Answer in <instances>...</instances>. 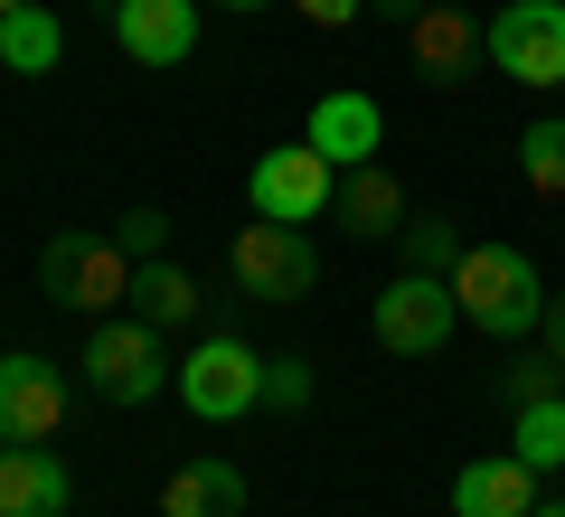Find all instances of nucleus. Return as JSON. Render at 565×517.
I'll use <instances>...</instances> for the list:
<instances>
[{"label":"nucleus","mask_w":565,"mask_h":517,"mask_svg":"<svg viewBox=\"0 0 565 517\" xmlns=\"http://www.w3.org/2000/svg\"><path fill=\"white\" fill-rule=\"evenodd\" d=\"M452 301L481 338H527L546 320V273L519 255V245H462L452 263Z\"/></svg>","instance_id":"f257e3e1"},{"label":"nucleus","mask_w":565,"mask_h":517,"mask_svg":"<svg viewBox=\"0 0 565 517\" xmlns=\"http://www.w3.org/2000/svg\"><path fill=\"white\" fill-rule=\"evenodd\" d=\"M85 377H95V396L104 405H151L161 386H180V367H170V338L151 330V320H122V311H104L95 330H85Z\"/></svg>","instance_id":"f03ea898"},{"label":"nucleus","mask_w":565,"mask_h":517,"mask_svg":"<svg viewBox=\"0 0 565 517\" xmlns=\"http://www.w3.org/2000/svg\"><path fill=\"white\" fill-rule=\"evenodd\" d=\"M226 273H236V292H245V301H274V311H292V301L321 292V245H311L302 226L255 217L236 245H226Z\"/></svg>","instance_id":"7ed1b4c3"},{"label":"nucleus","mask_w":565,"mask_h":517,"mask_svg":"<svg viewBox=\"0 0 565 517\" xmlns=\"http://www.w3.org/2000/svg\"><path fill=\"white\" fill-rule=\"evenodd\" d=\"M132 273L141 263L122 255L114 236H47V255H39V292L57 301V311H85V320H104L114 301H132Z\"/></svg>","instance_id":"20e7f679"},{"label":"nucleus","mask_w":565,"mask_h":517,"mask_svg":"<svg viewBox=\"0 0 565 517\" xmlns=\"http://www.w3.org/2000/svg\"><path fill=\"white\" fill-rule=\"evenodd\" d=\"M367 330H377L386 358H434L452 330H462V301H452V273H396L377 292V311H367Z\"/></svg>","instance_id":"39448f33"},{"label":"nucleus","mask_w":565,"mask_h":517,"mask_svg":"<svg viewBox=\"0 0 565 517\" xmlns=\"http://www.w3.org/2000/svg\"><path fill=\"white\" fill-rule=\"evenodd\" d=\"M180 405L199 423H236V414H255L264 405V358L245 348L236 330H217V338H199L180 358Z\"/></svg>","instance_id":"423d86ee"},{"label":"nucleus","mask_w":565,"mask_h":517,"mask_svg":"<svg viewBox=\"0 0 565 517\" xmlns=\"http://www.w3.org/2000/svg\"><path fill=\"white\" fill-rule=\"evenodd\" d=\"M330 198H340V170H330L311 141H282V151H264L255 170H245V207L274 226H311L330 217Z\"/></svg>","instance_id":"0eeeda50"},{"label":"nucleus","mask_w":565,"mask_h":517,"mask_svg":"<svg viewBox=\"0 0 565 517\" xmlns=\"http://www.w3.org/2000/svg\"><path fill=\"white\" fill-rule=\"evenodd\" d=\"M481 39H490V66L509 85H537V95L565 85V0H509Z\"/></svg>","instance_id":"6e6552de"},{"label":"nucleus","mask_w":565,"mask_h":517,"mask_svg":"<svg viewBox=\"0 0 565 517\" xmlns=\"http://www.w3.org/2000/svg\"><path fill=\"white\" fill-rule=\"evenodd\" d=\"M57 423H66V377H57V358L10 348V358H0V442H57Z\"/></svg>","instance_id":"1a4fd4ad"},{"label":"nucleus","mask_w":565,"mask_h":517,"mask_svg":"<svg viewBox=\"0 0 565 517\" xmlns=\"http://www.w3.org/2000/svg\"><path fill=\"white\" fill-rule=\"evenodd\" d=\"M114 39L132 66H189L199 57V0H114Z\"/></svg>","instance_id":"9d476101"},{"label":"nucleus","mask_w":565,"mask_h":517,"mask_svg":"<svg viewBox=\"0 0 565 517\" xmlns=\"http://www.w3.org/2000/svg\"><path fill=\"white\" fill-rule=\"evenodd\" d=\"M311 151L330 160V170H367V160L386 151V114H377V95H359V85H340V95H321L311 104Z\"/></svg>","instance_id":"9b49d317"},{"label":"nucleus","mask_w":565,"mask_h":517,"mask_svg":"<svg viewBox=\"0 0 565 517\" xmlns=\"http://www.w3.org/2000/svg\"><path fill=\"white\" fill-rule=\"evenodd\" d=\"M471 57H490V39L471 29L462 0H434V10L405 29V66H415L424 85H462V76H471Z\"/></svg>","instance_id":"f8f14e48"},{"label":"nucleus","mask_w":565,"mask_h":517,"mask_svg":"<svg viewBox=\"0 0 565 517\" xmlns=\"http://www.w3.org/2000/svg\"><path fill=\"white\" fill-rule=\"evenodd\" d=\"M76 480L47 442H0V517H66Z\"/></svg>","instance_id":"ddd939ff"},{"label":"nucleus","mask_w":565,"mask_h":517,"mask_svg":"<svg viewBox=\"0 0 565 517\" xmlns=\"http://www.w3.org/2000/svg\"><path fill=\"white\" fill-rule=\"evenodd\" d=\"M537 508V471L519 452H490L452 471V517H527Z\"/></svg>","instance_id":"4468645a"},{"label":"nucleus","mask_w":565,"mask_h":517,"mask_svg":"<svg viewBox=\"0 0 565 517\" xmlns=\"http://www.w3.org/2000/svg\"><path fill=\"white\" fill-rule=\"evenodd\" d=\"M161 517H245V471L226 452H199L161 480Z\"/></svg>","instance_id":"2eb2a0df"},{"label":"nucleus","mask_w":565,"mask_h":517,"mask_svg":"<svg viewBox=\"0 0 565 517\" xmlns=\"http://www.w3.org/2000/svg\"><path fill=\"white\" fill-rule=\"evenodd\" d=\"M330 226H349V236H396V226H405V189L386 180L377 160H367V170H340V198H330Z\"/></svg>","instance_id":"dca6fc26"},{"label":"nucleus","mask_w":565,"mask_h":517,"mask_svg":"<svg viewBox=\"0 0 565 517\" xmlns=\"http://www.w3.org/2000/svg\"><path fill=\"white\" fill-rule=\"evenodd\" d=\"M57 57H66V29L47 20L39 0H20V10H0V66H10V76H47Z\"/></svg>","instance_id":"f3484780"},{"label":"nucleus","mask_w":565,"mask_h":517,"mask_svg":"<svg viewBox=\"0 0 565 517\" xmlns=\"http://www.w3.org/2000/svg\"><path fill=\"white\" fill-rule=\"evenodd\" d=\"M132 311L151 320V330H189V320L207 311V292H199V282H189L180 263L161 255V263H141V273H132Z\"/></svg>","instance_id":"a211bd4d"},{"label":"nucleus","mask_w":565,"mask_h":517,"mask_svg":"<svg viewBox=\"0 0 565 517\" xmlns=\"http://www.w3.org/2000/svg\"><path fill=\"white\" fill-rule=\"evenodd\" d=\"M509 452H519L527 471H565V396H556V386L519 405V423H509Z\"/></svg>","instance_id":"6ab92c4d"},{"label":"nucleus","mask_w":565,"mask_h":517,"mask_svg":"<svg viewBox=\"0 0 565 517\" xmlns=\"http://www.w3.org/2000/svg\"><path fill=\"white\" fill-rule=\"evenodd\" d=\"M519 170H527L537 198H565V114H546V122L519 132Z\"/></svg>","instance_id":"aec40b11"},{"label":"nucleus","mask_w":565,"mask_h":517,"mask_svg":"<svg viewBox=\"0 0 565 517\" xmlns=\"http://www.w3.org/2000/svg\"><path fill=\"white\" fill-rule=\"evenodd\" d=\"M452 263H462L452 217H405V273H452Z\"/></svg>","instance_id":"412c9836"},{"label":"nucleus","mask_w":565,"mask_h":517,"mask_svg":"<svg viewBox=\"0 0 565 517\" xmlns=\"http://www.w3.org/2000/svg\"><path fill=\"white\" fill-rule=\"evenodd\" d=\"M114 245H122L132 263H161V255H170V217H161V207H122V217H114Z\"/></svg>","instance_id":"4be33fe9"},{"label":"nucleus","mask_w":565,"mask_h":517,"mask_svg":"<svg viewBox=\"0 0 565 517\" xmlns=\"http://www.w3.org/2000/svg\"><path fill=\"white\" fill-rule=\"evenodd\" d=\"M264 405L274 414H302L311 405V358H264Z\"/></svg>","instance_id":"5701e85b"},{"label":"nucleus","mask_w":565,"mask_h":517,"mask_svg":"<svg viewBox=\"0 0 565 517\" xmlns=\"http://www.w3.org/2000/svg\"><path fill=\"white\" fill-rule=\"evenodd\" d=\"M546 386H556V358L537 348V358H519V367L500 377V396H509V405H527V396H546Z\"/></svg>","instance_id":"b1692460"},{"label":"nucleus","mask_w":565,"mask_h":517,"mask_svg":"<svg viewBox=\"0 0 565 517\" xmlns=\"http://www.w3.org/2000/svg\"><path fill=\"white\" fill-rule=\"evenodd\" d=\"M311 29H349V20H367V0H292Z\"/></svg>","instance_id":"393cba45"},{"label":"nucleus","mask_w":565,"mask_h":517,"mask_svg":"<svg viewBox=\"0 0 565 517\" xmlns=\"http://www.w3.org/2000/svg\"><path fill=\"white\" fill-rule=\"evenodd\" d=\"M537 348L556 358V377H565V301H546V320H537Z\"/></svg>","instance_id":"a878e982"},{"label":"nucleus","mask_w":565,"mask_h":517,"mask_svg":"<svg viewBox=\"0 0 565 517\" xmlns=\"http://www.w3.org/2000/svg\"><path fill=\"white\" fill-rule=\"evenodd\" d=\"M434 0H367V20H386V29H415Z\"/></svg>","instance_id":"bb28decb"},{"label":"nucleus","mask_w":565,"mask_h":517,"mask_svg":"<svg viewBox=\"0 0 565 517\" xmlns=\"http://www.w3.org/2000/svg\"><path fill=\"white\" fill-rule=\"evenodd\" d=\"M527 517H565V498H546V508H527Z\"/></svg>","instance_id":"cd10ccee"},{"label":"nucleus","mask_w":565,"mask_h":517,"mask_svg":"<svg viewBox=\"0 0 565 517\" xmlns=\"http://www.w3.org/2000/svg\"><path fill=\"white\" fill-rule=\"evenodd\" d=\"M226 10H274V0H226Z\"/></svg>","instance_id":"c85d7f7f"},{"label":"nucleus","mask_w":565,"mask_h":517,"mask_svg":"<svg viewBox=\"0 0 565 517\" xmlns=\"http://www.w3.org/2000/svg\"><path fill=\"white\" fill-rule=\"evenodd\" d=\"M0 10H20V0H0Z\"/></svg>","instance_id":"c756f323"}]
</instances>
